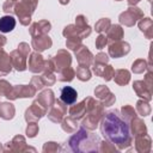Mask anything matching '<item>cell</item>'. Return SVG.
<instances>
[{"label":"cell","mask_w":153,"mask_h":153,"mask_svg":"<svg viewBox=\"0 0 153 153\" xmlns=\"http://www.w3.org/2000/svg\"><path fill=\"white\" fill-rule=\"evenodd\" d=\"M143 18V12L136 6H129V8L122 12L118 17L120 23L126 26H133L137 19Z\"/></svg>","instance_id":"obj_6"},{"label":"cell","mask_w":153,"mask_h":153,"mask_svg":"<svg viewBox=\"0 0 153 153\" xmlns=\"http://www.w3.org/2000/svg\"><path fill=\"white\" fill-rule=\"evenodd\" d=\"M85 104H86V112H85L86 117L85 118L82 117L81 127L88 130H94L98 127L100 118L104 114V105L92 97L85 98Z\"/></svg>","instance_id":"obj_3"},{"label":"cell","mask_w":153,"mask_h":153,"mask_svg":"<svg viewBox=\"0 0 153 153\" xmlns=\"http://www.w3.org/2000/svg\"><path fill=\"white\" fill-rule=\"evenodd\" d=\"M100 133L105 140L114 143L120 151L127 149L133 141L129 124L121 117L118 110L104 112L100 118Z\"/></svg>","instance_id":"obj_1"},{"label":"cell","mask_w":153,"mask_h":153,"mask_svg":"<svg viewBox=\"0 0 153 153\" xmlns=\"http://www.w3.org/2000/svg\"><path fill=\"white\" fill-rule=\"evenodd\" d=\"M92 71L96 75L105 79V81H109L112 79L114 76V67L111 65H108V63H94L93 62V67H92Z\"/></svg>","instance_id":"obj_15"},{"label":"cell","mask_w":153,"mask_h":153,"mask_svg":"<svg viewBox=\"0 0 153 153\" xmlns=\"http://www.w3.org/2000/svg\"><path fill=\"white\" fill-rule=\"evenodd\" d=\"M106 44H108V38H106L105 33H99V36L96 39V48L103 49V48H105Z\"/></svg>","instance_id":"obj_44"},{"label":"cell","mask_w":153,"mask_h":153,"mask_svg":"<svg viewBox=\"0 0 153 153\" xmlns=\"http://www.w3.org/2000/svg\"><path fill=\"white\" fill-rule=\"evenodd\" d=\"M152 149V140L148 134L135 136V151L139 153H148Z\"/></svg>","instance_id":"obj_20"},{"label":"cell","mask_w":153,"mask_h":153,"mask_svg":"<svg viewBox=\"0 0 153 153\" xmlns=\"http://www.w3.org/2000/svg\"><path fill=\"white\" fill-rule=\"evenodd\" d=\"M59 2H60L61 5H67V4L69 2V0H59Z\"/></svg>","instance_id":"obj_51"},{"label":"cell","mask_w":153,"mask_h":153,"mask_svg":"<svg viewBox=\"0 0 153 153\" xmlns=\"http://www.w3.org/2000/svg\"><path fill=\"white\" fill-rule=\"evenodd\" d=\"M57 76H59V80L60 81H67V82H69V81H72L74 79L75 71L71 66H68V67H65L61 71H59L57 72Z\"/></svg>","instance_id":"obj_32"},{"label":"cell","mask_w":153,"mask_h":153,"mask_svg":"<svg viewBox=\"0 0 153 153\" xmlns=\"http://www.w3.org/2000/svg\"><path fill=\"white\" fill-rule=\"evenodd\" d=\"M75 51V57H76V61L80 66H91L92 62H93V55L92 53L87 49V47L85 45H80Z\"/></svg>","instance_id":"obj_17"},{"label":"cell","mask_w":153,"mask_h":153,"mask_svg":"<svg viewBox=\"0 0 153 153\" xmlns=\"http://www.w3.org/2000/svg\"><path fill=\"white\" fill-rule=\"evenodd\" d=\"M31 4H33L35 6H37V2H38V0H29Z\"/></svg>","instance_id":"obj_52"},{"label":"cell","mask_w":153,"mask_h":153,"mask_svg":"<svg viewBox=\"0 0 153 153\" xmlns=\"http://www.w3.org/2000/svg\"><path fill=\"white\" fill-rule=\"evenodd\" d=\"M81 41L82 39L79 36H69L66 39V45H67V48H69L72 50H76L81 45Z\"/></svg>","instance_id":"obj_37"},{"label":"cell","mask_w":153,"mask_h":153,"mask_svg":"<svg viewBox=\"0 0 153 153\" xmlns=\"http://www.w3.org/2000/svg\"><path fill=\"white\" fill-rule=\"evenodd\" d=\"M51 61H53L55 72H59V71H61L62 68L71 66V63H72V56H71V54H69L67 50L61 49V50H59V51L51 57Z\"/></svg>","instance_id":"obj_11"},{"label":"cell","mask_w":153,"mask_h":153,"mask_svg":"<svg viewBox=\"0 0 153 153\" xmlns=\"http://www.w3.org/2000/svg\"><path fill=\"white\" fill-rule=\"evenodd\" d=\"M13 10H14V2H12L11 0H7V1L4 2V5H2V11H4L5 13H7V14L13 13Z\"/></svg>","instance_id":"obj_47"},{"label":"cell","mask_w":153,"mask_h":153,"mask_svg":"<svg viewBox=\"0 0 153 153\" xmlns=\"http://www.w3.org/2000/svg\"><path fill=\"white\" fill-rule=\"evenodd\" d=\"M99 142L100 139L98 135L81 127L68 139V147L75 153H93L98 152Z\"/></svg>","instance_id":"obj_2"},{"label":"cell","mask_w":153,"mask_h":153,"mask_svg":"<svg viewBox=\"0 0 153 153\" xmlns=\"http://www.w3.org/2000/svg\"><path fill=\"white\" fill-rule=\"evenodd\" d=\"M123 35H124V31L123 29L121 27V25H110L109 30L106 31V38H108V42H116V41H121L123 38Z\"/></svg>","instance_id":"obj_25"},{"label":"cell","mask_w":153,"mask_h":153,"mask_svg":"<svg viewBox=\"0 0 153 153\" xmlns=\"http://www.w3.org/2000/svg\"><path fill=\"white\" fill-rule=\"evenodd\" d=\"M139 27L145 33V36L147 38H152V36H153V23H152L151 18H141V20L139 22Z\"/></svg>","instance_id":"obj_30"},{"label":"cell","mask_w":153,"mask_h":153,"mask_svg":"<svg viewBox=\"0 0 153 153\" xmlns=\"http://www.w3.org/2000/svg\"><path fill=\"white\" fill-rule=\"evenodd\" d=\"M147 68H148V66H147V63H146V61L143 59H139V60L134 61V63L131 66V71L134 73H137V74L143 73Z\"/></svg>","instance_id":"obj_38"},{"label":"cell","mask_w":153,"mask_h":153,"mask_svg":"<svg viewBox=\"0 0 153 153\" xmlns=\"http://www.w3.org/2000/svg\"><path fill=\"white\" fill-rule=\"evenodd\" d=\"M42 151L44 153H55V152H61L62 151V147L59 143L54 142V141H49V142H45L43 145Z\"/></svg>","instance_id":"obj_39"},{"label":"cell","mask_w":153,"mask_h":153,"mask_svg":"<svg viewBox=\"0 0 153 153\" xmlns=\"http://www.w3.org/2000/svg\"><path fill=\"white\" fill-rule=\"evenodd\" d=\"M93 62L94 63H108L109 62V56L105 53H99L93 57Z\"/></svg>","instance_id":"obj_46"},{"label":"cell","mask_w":153,"mask_h":153,"mask_svg":"<svg viewBox=\"0 0 153 153\" xmlns=\"http://www.w3.org/2000/svg\"><path fill=\"white\" fill-rule=\"evenodd\" d=\"M4 151H10V152H26V151H31V152H36L35 148L29 147L26 145L25 137L23 135H16L11 141H8L6 143Z\"/></svg>","instance_id":"obj_9"},{"label":"cell","mask_w":153,"mask_h":153,"mask_svg":"<svg viewBox=\"0 0 153 153\" xmlns=\"http://www.w3.org/2000/svg\"><path fill=\"white\" fill-rule=\"evenodd\" d=\"M148 1H151V0H148Z\"/></svg>","instance_id":"obj_56"},{"label":"cell","mask_w":153,"mask_h":153,"mask_svg":"<svg viewBox=\"0 0 153 153\" xmlns=\"http://www.w3.org/2000/svg\"><path fill=\"white\" fill-rule=\"evenodd\" d=\"M120 112H121V117L129 124V122L135 117V116H137L136 115V110L131 106V105H123L122 108H121V110H120Z\"/></svg>","instance_id":"obj_33"},{"label":"cell","mask_w":153,"mask_h":153,"mask_svg":"<svg viewBox=\"0 0 153 153\" xmlns=\"http://www.w3.org/2000/svg\"><path fill=\"white\" fill-rule=\"evenodd\" d=\"M14 114H16V108L12 103H8V102H4V103H0V117L2 120H12L14 117Z\"/></svg>","instance_id":"obj_27"},{"label":"cell","mask_w":153,"mask_h":153,"mask_svg":"<svg viewBox=\"0 0 153 153\" xmlns=\"http://www.w3.org/2000/svg\"><path fill=\"white\" fill-rule=\"evenodd\" d=\"M5 44H6V37L2 36V35H0V49H1Z\"/></svg>","instance_id":"obj_49"},{"label":"cell","mask_w":153,"mask_h":153,"mask_svg":"<svg viewBox=\"0 0 153 153\" xmlns=\"http://www.w3.org/2000/svg\"><path fill=\"white\" fill-rule=\"evenodd\" d=\"M110 25H111L110 19H108V18H102V19H99V20L96 23L94 29H96V31L99 32V33H105V32L109 30Z\"/></svg>","instance_id":"obj_36"},{"label":"cell","mask_w":153,"mask_h":153,"mask_svg":"<svg viewBox=\"0 0 153 153\" xmlns=\"http://www.w3.org/2000/svg\"><path fill=\"white\" fill-rule=\"evenodd\" d=\"M75 75L79 80L81 81H87L91 79V71L88 69L87 66H80L76 67V71H75Z\"/></svg>","instance_id":"obj_35"},{"label":"cell","mask_w":153,"mask_h":153,"mask_svg":"<svg viewBox=\"0 0 153 153\" xmlns=\"http://www.w3.org/2000/svg\"><path fill=\"white\" fill-rule=\"evenodd\" d=\"M75 25H79V26H84V25H87V19L85 16L80 14L75 18Z\"/></svg>","instance_id":"obj_48"},{"label":"cell","mask_w":153,"mask_h":153,"mask_svg":"<svg viewBox=\"0 0 153 153\" xmlns=\"http://www.w3.org/2000/svg\"><path fill=\"white\" fill-rule=\"evenodd\" d=\"M116 1H121V0H116Z\"/></svg>","instance_id":"obj_55"},{"label":"cell","mask_w":153,"mask_h":153,"mask_svg":"<svg viewBox=\"0 0 153 153\" xmlns=\"http://www.w3.org/2000/svg\"><path fill=\"white\" fill-rule=\"evenodd\" d=\"M30 85L36 90V92H37L38 90H41V88L44 86V84H43L41 76H33V78L31 79V81H30Z\"/></svg>","instance_id":"obj_45"},{"label":"cell","mask_w":153,"mask_h":153,"mask_svg":"<svg viewBox=\"0 0 153 153\" xmlns=\"http://www.w3.org/2000/svg\"><path fill=\"white\" fill-rule=\"evenodd\" d=\"M25 134L27 137H35L38 134V124L36 122H27Z\"/></svg>","instance_id":"obj_42"},{"label":"cell","mask_w":153,"mask_h":153,"mask_svg":"<svg viewBox=\"0 0 153 153\" xmlns=\"http://www.w3.org/2000/svg\"><path fill=\"white\" fill-rule=\"evenodd\" d=\"M130 51V45L127 42L121 41H116V42H111L109 44V55L114 59L117 57H122L124 55H127Z\"/></svg>","instance_id":"obj_13"},{"label":"cell","mask_w":153,"mask_h":153,"mask_svg":"<svg viewBox=\"0 0 153 153\" xmlns=\"http://www.w3.org/2000/svg\"><path fill=\"white\" fill-rule=\"evenodd\" d=\"M11 71H12L11 57L4 49H0V75H7Z\"/></svg>","instance_id":"obj_24"},{"label":"cell","mask_w":153,"mask_h":153,"mask_svg":"<svg viewBox=\"0 0 153 153\" xmlns=\"http://www.w3.org/2000/svg\"><path fill=\"white\" fill-rule=\"evenodd\" d=\"M30 54V45L25 42L19 43L18 48L13 51H11L10 57H11V62H12V67H14L18 72H23L27 68V63H26V59Z\"/></svg>","instance_id":"obj_4"},{"label":"cell","mask_w":153,"mask_h":153,"mask_svg":"<svg viewBox=\"0 0 153 153\" xmlns=\"http://www.w3.org/2000/svg\"><path fill=\"white\" fill-rule=\"evenodd\" d=\"M67 114V105L60 100V99H55L54 104L50 106V110L48 112V118L54 122V123H61V121L63 120L65 115Z\"/></svg>","instance_id":"obj_7"},{"label":"cell","mask_w":153,"mask_h":153,"mask_svg":"<svg viewBox=\"0 0 153 153\" xmlns=\"http://www.w3.org/2000/svg\"><path fill=\"white\" fill-rule=\"evenodd\" d=\"M36 94V90L31 85H16L12 86L11 92L8 93L7 98L11 100H16L18 98H29Z\"/></svg>","instance_id":"obj_8"},{"label":"cell","mask_w":153,"mask_h":153,"mask_svg":"<svg viewBox=\"0 0 153 153\" xmlns=\"http://www.w3.org/2000/svg\"><path fill=\"white\" fill-rule=\"evenodd\" d=\"M50 29H51V24L48 20H39V22H35L30 25L29 32L32 37H36V36L48 33Z\"/></svg>","instance_id":"obj_18"},{"label":"cell","mask_w":153,"mask_h":153,"mask_svg":"<svg viewBox=\"0 0 153 153\" xmlns=\"http://www.w3.org/2000/svg\"><path fill=\"white\" fill-rule=\"evenodd\" d=\"M12 2H18V1H20V0H11Z\"/></svg>","instance_id":"obj_53"},{"label":"cell","mask_w":153,"mask_h":153,"mask_svg":"<svg viewBox=\"0 0 153 153\" xmlns=\"http://www.w3.org/2000/svg\"><path fill=\"white\" fill-rule=\"evenodd\" d=\"M1 151H4V148H2V147H1V145H0V152H1Z\"/></svg>","instance_id":"obj_54"},{"label":"cell","mask_w":153,"mask_h":153,"mask_svg":"<svg viewBox=\"0 0 153 153\" xmlns=\"http://www.w3.org/2000/svg\"><path fill=\"white\" fill-rule=\"evenodd\" d=\"M140 0H128V5L129 6H135Z\"/></svg>","instance_id":"obj_50"},{"label":"cell","mask_w":153,"mask_h":153,"mask_svg":"<svg viewBox=\"0 0 153 153\" xmlns=\"http://www.w3.org/2000/svg\"><path fill=\"white\" fill-rule=\"evenodd\" d=\"M129 128H130L131 136H139V135L147 134V127H146L145 122L141 118H139L137 116H135L129 122Z\"/></svg>","instance_id":"obj_21"},{"label":"cell","mask_w":153,"mask_h":153,"mask_svg":"<svg viewBox=\"0 0 153 153\" xmlns=\"http://www.w3.org/2000/svg\"><path fill=\"white\" fill-rule=\"evenodd\" d=\"M11 90H12V85L6 80L0 79V96L7 97L8 93L11 92Z\"/></svg>","instance_id":"obj_43"},{"label":"cell","mask_w":153,"mask_h":153,"mask_svg":"<svg viewBox=\"0 0 153 153\" xmlns=\"http://www.w3.org/2000/svg\"><path fill=\"white\" fill-rule=\"evenodd\" d=\"M51 45H53V41L47 33L45 35H41V36H36L31 41V47L37 53H42V51L49 49Z\"/></svg>","instance_id":"obj_16"},{"label":"cell","mask_w":153,"mask_h":153,"mask_svg":"<svg viewBox=\"0 0 153 153\" xmlns=\"http://www.w3.org/2000/svg\"><path fill=\"white\" fill-rule=\"evenodd\" d=\"M117 151H120V149L114 143L109 142L108 140H104V141H100L99 142L98 152H105V153H108V152H117Z\"/></svg>","instance_id":"obj_40"},{"label":"cell","mask_w":153,"mask_h":153,"mask_svg":"<svg viewBox=\"0 0 153 153\" xmlns=\"http://www.w3.org/2000/svg\"><path fill=\"white\" fill-rule=\"evenodd\" d=\"M133 88L136 92V94L141 98H143V100L149 102L152 99V87H149L143 80H136L133 84Z\"/></svg>","instance_id":"obj_19"},{"label":"cell","mask_w":153,"mask_h":153,"mask_svg":"<svg viewBox=\"0 0 153 153\" xmlns=\"http://www.w3.org/2000/svg\"><path fill=\"white\" fill-rule=\"evenodd\" d=\"M78 97L76 91L71 87V86H65L61 90V94H60V100H62L66 105H72L73 103H75Z\"/></svg>","instance_id":"obj_23"},{"label":"cell","mask_w":153,"mask_h":153,"mask_svg":"<svg viewBox=\"0 0 153 153\" xmlns=\"http://www.w3.org/2000/svg\"><path fill=\"white\" fill-rule=\"evenodd\" d=\"M44 109H49L54 102H55V97H54V92L50 90V88H47L44 91H42L38 96H37V99H36Z\"/></svg>","instance_id":"obj_22"},{"label":"cell","mask_w":153,"mask_h":153,"mask_svg":"<svg viewBox=\"0 0 153 153\" xmlns=\"http://www.w3.org/2000/svg\"><path fill=\"white\" fill-rule=\"evenodd\" d=\"M151 110H152L151 105L147 103V100H143V99L137 100V103H136V112L140 116H142V117L148 116L151 114Z\"/></svg>","instance_id":"obj_34"},{"label":"cell","mask_w":153,"mask_h":153,"mask_svg":"<svg viewBox=\"0 0 153 153\" xmlns=\"http://www.w3.org/2000/svg\"><path fill=\"white\" fill-rule=\"evenodd\" d=\"M36 10V6L31 4L29 0H20L18 2H14V10L13 13L19 18V22L22 25H29L31 20V16L33 11Z\"/></svg>","instance_id":"obj_5"},{"label":"cell","mask_w":153,"mask_h":153,"mask_svg":"<svg viewBox=\"0 0 153 153\" xmlns=\"http://www.w3.org/2000/svg\"><path fill=\"white\" fill-rule=\"evenodd\" d=\"M41 79H42L44 86H51L56 81V76L54 75L53 72H43V74L41 75Z\"/></svg>","instance_id":"obj_41"},{"label":"cell","mask_w":153,"mask_h":153,"mask_svg":"<svg viewBox=\"0 0 153 153\" xmlns=\"http://www.w3.org/2000/svg\"><path fill=\"white\" fill-rule=\"evenodd\" d=\"M16 27V19L11 14H6L0 18V31L1 32H11Z\"/></svg>","instance_id":"obj_28"},{"label":"cell","mask_w":153,"mask_h":153,"mask_svg":"<svg viewBox=\"0 0 153 153\" xmlns=\"http://www.w3.org/2000/svg\"><path fill=\"white\" fill-rule=\"evenodd\" d=\"M94 96L100 100V103L104 106H111L114 105L116 98L114 96V93L104 85H98L94 90Z\"/></svg>","instance_id":"obj_12"},{"label":"cell","mask_w":153,"mask_h":153,"mask_svg":"<svg viewBox=\"0 0 153 153\" xmlns=\"http://www.w3.org/2000/svg\"><path fill=\"white\" fill-rule=\"evenodd\" d=\"M44 62L45 60L43 59V56L41 55V53H31L30 57H29V62H27V67L29 71L32 73H39L43 72L44 69Z\"/></svg>","instance_id":"obj_14"},{"label":"cell","mask_w":153,"mask_h":153,"mask_svg":"<svg viewBox=\"0 0 153 153\" xmlns=\"http://www.w3.org/2000/svg\"><path fill=\"white\" fill-rule=\"evenodd\" d=\"M61 127L63 129V131L66 133H74L78 128V121L73 117H63V120L61 121Z\"/></svg>","instance_id":"obj_31"},{"label":"cell","mask_w":153,"mask_h":153,"mask_svg":"<svg viewBox=\"0 0 153 153\" xmlns=\"http://www.w3.org/2000/svg\"><path fill=\"white\" fill-rule=\"evenodd\" d=\"M112 78H114V80H115V82L117 85L124 86L130 80V73L127 69H117V71L114 72V76Z\"/></svg>","instance_id":"obj_29"},{"label":"cell","mask_w":153,"mask_h":153,"mask_svg":"<svg viewBox=\"0 0 153 153\" xmlns=\"http://www.w3.org/2000/svg\"><path fill=\"white\" fill-rule=\"evenodd\" d=\"M47 109H44L37 100H33L30 108L26 109L25 111V121L26 122H36L39 118H42L47 114Z\"/></svg>","instance_id":"obj_10"},{"label":"cell","mask_w":153,"mask_h":153,"mask_svg":"<svg viewBox=\"0 0 153 153\" xmlns=\"http://www.w3.org/2000/svg\"><path fill=\"white\" fill-rule=\"evenodd\" d=\"M68 112H69V116H71V117H73V118H75L76 121L81 120V118L85 116V112H86V104H85V99H84L82 102L78 103V104H74V103H73V104H72V106L69 108Z\"/></svg>","instance_id":"obj_26"}]
</instances>
